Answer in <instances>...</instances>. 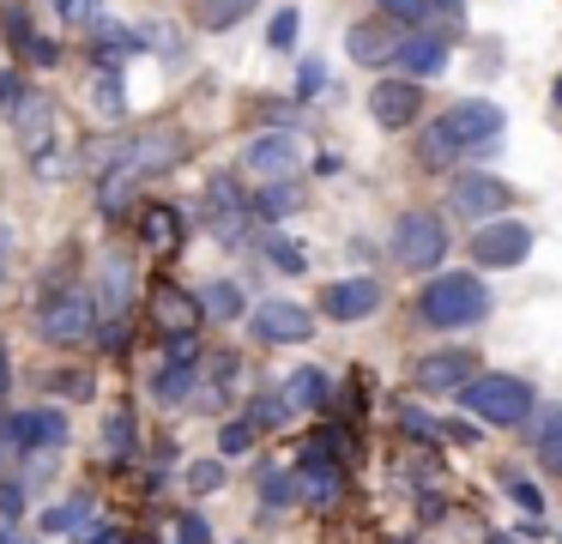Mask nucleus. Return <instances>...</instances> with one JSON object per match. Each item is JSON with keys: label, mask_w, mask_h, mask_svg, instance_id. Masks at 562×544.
Here are the masks:
<instances>
[{"label": "nucleus", "mask_w": 562, "mask_h": 544, "mask_svg": "<svg viewBox=\"0 0 562 544\" xmlns=\"http://www.w3.org/2000/svg\"><path fill=\"white\" fill-rule=\"evenodd\" d=\"M182 157H188V140H182L176 127H146V133H134V140H122V145L110 152V169H103V188H98L103 218H115L127 200H134L139 181L176 169Z\"/></svg>", "instance_id": "obj_1"}, {"label": "nucleus", "mask_w": 562, "mask_h": 544, "mask_svg": "<svg viewBox=\"0 0 562 544\" xmlns=\"http://www.w3.org/2000/svg\"><path fill=\"white\" fill-rule=\"evenodd\" d=\"M417 314H424V326H436V333L477 326L490 314V290L477 285L472 273H448V278H436V285L417 297Z\"/></svg>", "instance_id": "obj_2"}, {"label": "nucleus", "mask_w": 562, "mask_h": 544, "mask_svg": "<svg viewBox=\"0 0 562 544\" xmlns=\"http://www.w3.org/2000/svg\"><path fill=\"white\" fill-rule=\"evenodd\" d=\"M460 406L472 411L477 423H496V430H520L526 411H532V387L514 381V375H477L460 393Z\"/></svg>", "instance_id": "obj_3"}, {"label": "nucleus", "mask_w": 562, "mask_h": 544, "mask_svg": "<svg viewBox=\"0 0 562 544\" xmlns=\"http://www.w3.org/2000/svg\"><path fill=\"white\" fill-rule=\"evenodd\" d=\"M393 260L405 273H429L436 260H448V224H441V212H405L393 224Z\"/></svg>", "instance_id": "obj_4"}, {"label": "nucleus", "mask_w": 562, "mask_h": 544, "mask_svg": "<svg viewBox=\"0 0 562 544\" xmlns=\"http://www.w3.org/2000/svg\"><path fill=\"white\" fill-rule=\"evenodd\" d=\"M98 297H86V290H67V297H49L37 314V333L49 338V345H79V338L98 326Z\"/></svg>", "instance_id": "obj_5"}, {"label": "nucleus", "mask_w": 562, "mask_h": 544, "mask_svg": "<svg viewBox=\"0 0 562 544\" xmlns=\"http://www.w3.org/2000/svg\"><path fill=\"white\" fill-rule=\"evenodd\" d=\"M248 218H255V200L243 193V181L236 176H212L206 181V230L218 242H236L248 230Z\"/></svg>", "instance_id": "obj_6"}, {"label": "nucleus", "mask_w": 562, "mask_h": 544, "mask_svg": "<svg viewBox=\"0 0 562 544\" xmlns=\"http://www.w3.org/2000/svg\"><path fill=\"white\" fill-rule=\"evenodd\" d=\"M441 140H453L460 152H477V145L502 140V109L484 103V97H465V103H453L441 115Z\"/></svg>", "instance_id": "obj_7"}, {"label": "nucleus", "mask_w": 562, "mask_h": 544, "mask_svg": "<svg viewBox=\"0 0 562 544\" xmlns=\"http://www.w3.org/2000/svg\"><path fill=\"white\" fill-rule=\"evenodd\" d=\"M526 254H532V230L514 224V218H502V224H484L472 236V260L490 266V273H508V266H520Z\"/></svg>", "instance_id": "obj_8"}, {"label": "nucleus", "mask_w": 562, "mask_h": 544, "mask_svg": "<svg viewBox=\"0 0 562 544\" xmlns=\"http://www.w3.org/2000/svg\"><path fill=\"white\" fill-rule=\"evenodd\" d=\"M472 381H477V351H465V345L429 351V357L417 363V387H424V393H465Z\"/></svg>", "instance_id": "obj_9"}, {"label": "nucleus", "mask_w": 562, "mask_h": 544, "mask_svg": "<svg viewBox=\"0 0 562 544\" xmlns=\"http://www.w3.org/2000/svg\"><path fill=\"white\" fill-rule=\"evenodd\" d=\"M448 206H453L460 218H496V212H508V206H514V188H508V181H496V176H477V169H465V176H453Z\"/></svg>", "instance_id": "obj_10"}, {"label": "nucleus", "mask_w": 562, "mask_h": 544, "mask_svg": "<svg viewBox=\"0 0 562 544\" xmlns=\"http://www.w3.org/2000/svg\"><path fill=\"white\" fill-rule=\"evenodd\" d=\"M61 442H67L61 411H7L0 418V454L7 447H61Z\"/></svg>", "instance_id": "obj_11"}, {"label": "nucleus", "mask_w": 562, "mask_h": 544, "mask_svg": "<svg viewBox=\"0 0 562 544\" xmlns=\"http://www.w3.org/2000/svg\"><path fill=\"white\" fill-rule=\"evenodd\" d=\"M369 115L381 121V127H412L417 115H424V85L417 79H381L375 91H369Z\"/></svg>", "instance_id": "obj_12"}, {"label": "nucleus", "mask_w": 562, "mask_h": 544, "mask_svg": "<svg viewBox=\"0 0 562 544\" xmlns=\"http://www.w3.org/2000/svg\"><path fill=\"white\" fill-rule=\"evenodd\" d=\"M248 169L267 181H291L296 169H303V140L296 133H260L255 145H248Z\"/></svg>", "instance_id": "obj_13"}, {"label": "nucleus", "mask_w": 562, "mask_h": 544, "mask_svg": "<svg viewBox=\"0 0 562 544\" xmlns=\"http://www.w3.org/2000/svg\"><path fill=\"white\" fill-rule=\"evenodd\" d=\"M255 333L267 338V345H296V338L315 333V314L303 309V302H260L255 309Z\"/></svg>", "instance_id": "obj_14"}, {"label": "nucleus", "mask_w": 562, "mask_h": 544, "mask_svg": "<svg viewBox=\"0 0 562 544\" xmlns=\"http://www.w3.org/2000/svg\"><path fill=\"white\" fill-rule=\"evenodd\" d=\"M321 309H327L333 321H369V314L381 309V285L375 278H339V285L321 290Z\"/></svg>", "instance_id": "obj_15"}, {"label": "nucleus", "mask_w": 562, "mask_h": 544, "mask_svg": "<svg viewBox=\"0 0 562 544\" xmlns=\"http://www.w3.org/2000/svg\"><path fill=\"white\" fill-rule=\"evenodd\" d=\"M194 375H200V351L188 345V338H176L170 363H164L158 381H151V399H158V406H182V399L194 393Z\"/></svg>", "instance_id": "obj_16"}, {"label": "nucleus", "mask_w": 562, "mask_h": 544, "mask_svg": "<svg viewBox=\"0 0 562 544\" xmlns=\"http://www.w3.org/2000/svg\"><path fill=\"white\" fill-rule=\"evenodd\" d=\"M200 314H206V302H194L188 290H176V285H158V290H151V321H158L170 338H194Z\"/></svg>", "instance_id": "obj_17"}, {"label": "nucleus", "mask_w": 562, "mask_h": 544, "mask_svg": "<svg viewBox=\"0 0 562 544\" xmlns=\"http://www.w3.org/2000/svg\"><path fill=\"white\" fill-rule=\"evenodd\" d=\"M13 133H19V145H25V152L49 157V133H55V103H49V97H31L25 91V103L13 109Z\"/></svg>", "instance_id": "obj_18"}, {"label": "nucleus", "mask_w": 562, "mask_h": 544, "mask_svg": "<svg viewBox=\"0 0 562 544\" xmlns=\"http://www.w3.org/2000/svg\"><path fill=\"white\" fill-rule=\"evenodd\" d=\"M393 67H405V79H436V73L448 67V43L429 36V31H412L400 43V60H393Z\"/></svg>", "instance_id": "obj_19"}, {"label": "nucleus", "mask_w": 562, "mask_h": 544, "mask_svg": "<svg viewBox=\"0 0 562 544\" xmlns=\"http://www.w3.org/2000/svg\"><path fill=\"white\" fill-rule=\"evenodd\" d=\"M400 43H405V36H387L381 24H351V31H345V48H351L357 67H381V60H400Z\"/></svg>", "instance_id": "obj_20"}, {"label": "nucleus", "mask_w": 562, "mask_h": 544, "mask_svg": "<svg viewBox=\"0 0 562 544\" xmlns=\"http://www.w3.org/2000/svg\"><path fill=\"white\" fill-rule=\"evenodd\" d=\"M127 302H134V266L110 260V266H103V285H98V309L110 314V321H122Z\"/></svg>", "instance_id": "obj_21"}, {"label": "nucleus", "mask_w": 562, "mask_h": 544, "mask_svg": "<svg viewBox=\"0 0 562 544\" xmlns=\"http://www.w3.org/2000/svg\"><path fill=\"white\" fill-rule=\"evenodd\" d=\"M139 236H146V248H164V254H170L176 242H182V212H176V206H146V218H139Z\"/></svg>", "instance_id": "obj_22"}, {"label": "nucleus", "mask_w": 562, "mask_h": 544, "mask_svg": "<svg viewBox=\"0 0 562 544\" xmlns=\"http://www.w3.org/2000/svg\"><path fill=\"white\" fill-rule=\"evenodd\" d=\"M284 406H291V411H321V406H327V375H321V369H296L291 381H284Z\"/></svg>", "instance_id": "obj_23"}, {"label": "nucleus", "mask_w": 562, "mask_h": 544, "mask_svg": "<svg viewBox=\"0 0 562 544\" xmlns=\"http://www.w3.org/2000/svg\"><path fill=\"white\" fill-rule=\"evenodd\" d=\"M296 454H303V459H296V471H327V466H339L345 435H339V430H315L303 447H296Z\"/></svg>", "instance_id": "obj_24"}, {"label": "nucleus", "mask_w": 562, "mask_h": 544, "mask_svg": "<svg viewBox=\"0 0 562 544\" xmlns=\"http://www.w3.org/2000/svg\"><path fill=\"white\" fill-rule=\"evenodd\" d=\"M296 200H303L296 176H291V181H267V188H260V200H255V218H291Z\"/></svg>", "instance_id": "obj_25"}, {"label": "nucleus", "mask_w": 562, "mask_h": 544, "mask_svg": "<svg viewBox=\"0 0 562 544\" xmlns=\"http://www.w3.org/2000/svg\"><path fill=\"white\" fill-rule=\"evenodd\" d=\"M255 7L260 0H200V24H206V31H231V24H243Z\"/></svg>", "instance_id": "obj_26"}, {"label": "nucleus", "mask_w": 562, "mask_h": 544, "mask_svg": "<svg viewBox=\"0 0 562 544\" xmlns=\"http://www.w3.org/2000/svg\"><path fill=\"white\" fill-rule=\"evenodd\" d=\"M200 302H206V314H212V321H236V314H243V290H236L231 278H218V285H212Z\"/></svg>", "instance_id": "obj_27"}, {"label": "nucleus", "mask_w": 562, "mask_h": 544, "mask_svg": "<svg viewBox=\"0 0 562 544\" xmlns=\"http://www.w3.org/2000/svg\"><path fill=\"white\" fill-rule=\"evenodd\" d=\"M538 466L562 478V411H550V423L538 430Z\"/></svg>", "instance_id": "obj_28"}, {"label": "nucleus", "mask_w": 562, "mask_h": 544, "mask_svg": "<svg viewBox=\"0 0 562 544\" xmlns=\"http://www.w3.org/2000/svg\"><path fill=\"white\" fill-rule=\"evenodd\" d=\"M284 418H291V406H284V393H260L255 406H248V423H255V430H279Z\"/></svg>", "instance_id": "obj_29"}, {"label": "nucleus", "mask_w": 562, "mask_h": 544, "mask_svg": "<svg viewBox=\"0 0 562 544\" xmlns=\"http://www.w3.org/2000/svg\"><path fill=\"white\" fill-rule=\"evenodd\" d=\"M103 442H110L115 459H127V454H134V418H127V411H115V418L103 423Z\"/></svg>", "instance_id": "obj_30"}, {"label": "nucleus", "mask_w": 562, "mask_h": 544, "mask_svg": "<svg viewBox=\"0 0 562 544\" xmlns=\"http://www.w3.org/2000/svg\"><path fill=\"white\" fill-rule=\"evenodd\" d=\"M303 496V478H284V471H267V508H291Z\"/></svg>", "instance_id": "obj_31"}, {"label": "nucleus", "mask_w": 562, "mask_h": 544, "mask_svg": "<svg viewBox=\"0 0 562 544\" xmlns=\"http://www.w3.org/2000/svg\"><path fill=\"white\" fill-rule=\"evenodd\" d=\"M436 0H381V19H400V24H424Z\"/></svg>", "instance_id": "obj_32"}, {"label": "nucleus", "mask_w": 562, "mask_h": 544, "mask_svg": "<svg viewBox=\"0 0 562 544\" xmlns=\"http://www.w3.org/2000/svg\"><path fill=\"white\" fill-rule=\"evenodd\" d=\"M98 109H103V115H122V67H103V79H98Z\"/></svg>", "instance_id": "obj_33"}, {"label": "nucleus", "mask_w": 562, "mask_h": 544, "mask_svg": "<svg viewBox=\"0 0 562 544\" xmlns=\"http://www.w3.org/2000/svg\"><path fill=\"white\" fill-rule=\"evenodd\" d=\"M67 24H98L103 19V0H49Z\"/></svg>", "instance_id": "obj_34"}, {"label": "nucleus", "mask_w": 562, "mask_h": 544, "mask_svg": "<svg viewBox=\"0 0 562 544\" xmlns=\"http://www.w3.org/2000/svg\"><path fill=\"white\" fill-rule=\"evenodd\" d=\"M79 526H86V502H67L43 514V532H79Z\"/></svg>", "instance_id": "obj_35"}, {"label": "nucleus", "mask_w": 562, "mask_h": 544, "mask_svg": "<svg viewBox=\"0 0 562 544\" xmlns=\"http://www.w3.org/2000/svg\"><path fill=\"white\" fill-rule=\"evenodd\" d=\"M267 254L279 260V273H303L308 266V248H296V242H267Z\"/></svg>", "instance_id": "obj_36"}, {"label": "nucleus", "mask_w": 562, "mask_h": 544, "mask_svg": "<svg viewBox=\"0 0 562 544\" xmlns=\"http://www.w3.org/2000/svg\"><path fill=\"white\" fill-rule=\"evenodd\" d=\"M188 484H194L200 496H206V490H218V484H224V466H218V459H200V466L188 471Z\"/></svg>", "instance_id": "obj_37"}, {"label": "nucleus", "mask_w": 562, "mask_h": 544, "mask_svg": "<svg viewBox=\"0 0 562 544\" xmlns=\"http://www.w3.org/2000/svg\"><path fill=\"white\" fill-rule=\"evenodd\" d=\"M296 19H303L296 7H284L279 19H272V48H291V43H296Z\"/></svg>", "instance_id": "obj_38"}, {"label": "nucleus", "mask_w": 562, "mask_h": 544, "mask_svg": "<svg viewBox=\"0 0 562 544\" xmlns=\"http://www.w3.org/2000/svg\"><path fill=\"white\" fill-rule=\"evenodd\" d=\"M255 447V423H224V454H248Z\"/></svg>", "instance_id": "obj_39"}, {"label": "nucleus", "mask_w": 562, "mask_h": 544, "mask_svg": "<svg viewBox=\"0 0 562 544\" xmlns=\"http://www.w3.org/2000/svg\"><path fill=\"white\" fill-rule=\"evenodd\" d=\"M321 85H327V73H321V60H303V73H296V97H315Z\"/></svg>", "instance_id": "obj_40"}, {"label": "nucleus", "mask_w": 562, "mask_h": 544, "mask_svg": "<svg viewBox=\"0 0 562 544\" xmlns=\"http://www.w3.org/2000/svg\"><path fill=\"white\" fill-rule=\"evenodd\" d=\"M25 103V85H19V73H0V109H19Z\"/></svg>", "instance_id": "obj_41"}, {"label": "nucleus", "mask_w": 562, "mask_h": 544, "mask_svg": "<svg viewBox=\"0 0 562 544\" xmlns=\"http://www.w3.org/2000/svg\"><path fill=\"white\" fill-rule=\"evenodd\" d=\"M508 490H514V502H520L526 514H538V508H544V496H538V490H532V484H526V478H514Z\"/></svg>", "instance_id": "obj_42"}, {"label": "nucleus", "mask_w": 562, "mask_h": 544, "mask_svg": "<svg viewBox=\"0 0 562 544\" xmlns=\"http://www.w3.org/2000/svg\"><path fill=\"white\" fill-rule=\"evenodd\" d=\"M31 60H37V67H55V60H61V48L55 43H43V36H31V48H25Z\"/></svg>", "instance_id": "obj_43"}, {"label": "nucleus", "mask_w": 562, "mask_h": 544, "mask_svg": "<svg viewBox=\"0 0 562 544\" xmlns=\"http://www.w3.org/2000/svg\"><path fill=\"white\" fill-rule=\"evenodd\" d=\"M400 423H405V430H412V435H436V423H429V418H424V411H417V406H405V411H400Z\"/></svg>", "instance_id": "obj_44"}, {"label": "nucleus", "mask_w": 562, "mask_h": 544, "mask_svg": "<svg viewBox=\"0 0 562 544\" xmlns=\"http://www.w3.org/2000/svg\"><path fill=\"white\" fill-rule=\"evenodd\" d=\"M7 260H13V230L0 224V278H7Z\"/></svg>", "instance_id": "obj_45"}, {"label": "nucleus", "mask_w": 562, "mask_h": 544, "mask_svg": "<svg viewBox=\"0 0 562 544\" xmlns=\"http://www.w3.org/2000/svg\"><path fill=\"white\" fill-rule=\"evenodd\" d=\"M182 539H188V544H206V526H200V520L188 514V520H182Z\"/></svg>", "instance_id": "obj_46"}, {"label": "nucleus", "mask_w": 562, "mask_h": 544, "mask_svg": "<svg viewBox=\"0 0 562 544\" xmlns=\"http://www.w3.org/2000/svg\"><path fill=\"white\" fill-rule=\"evenodd\" d=\"M91 544H122V532H91Z\"/></svg>", "instance_id": "obj_47"}, {"label": "nucleus", "mask_w": 562, "mask_h": 544, "mask_svg": "<svg viewBox=\"0 0 562 544\" xmlns=\"http://www.w3.org/2000/svg\"><path fill=\"white\" fill-rule=\"evenodd\" d=\"M0 393H7V345H0Z\"/></svg>", "instance_id": "obj_48"}, {"label": "nucleus", "mask_w": 562, "mask_h": 544, "mask_svg": "<svg viewBox=\"0 0 562 544\" xmlns=\"http://www.w3.org/2000/svg\"><path fill=\"white\" fill-rule=\"evenodd\" d=\"M557 103H562V79H557Z\"/></svg>", "instance_id": "obj_49"}, {"label": "nucleus", "mask_w": 562, "mask_h": 544, "mask_svg": "<svg viewBox=\"0 0 562 544\" xmlns=\"http://www.w3.org/2000/svg\"><path fill=\"white\" fill-rule=\"evenodd\" d=\"M490 544H514V539H490Z\"/></svg>", "instance_id": "obj_50"}, {"label": "nucleus", "mask_w": 562, "mask_h": 544, "mask_svg": "<svg viewBox=\"0 0 562 544\" xmlns=\"http://www.w3.org/2000/svg\"><path fill=\"white\" fill-rule=\"evenodd\" d=\"M7 544H13V539H7Z\"/></svg>", "instance_id": "obj_51"}]
</instances>
